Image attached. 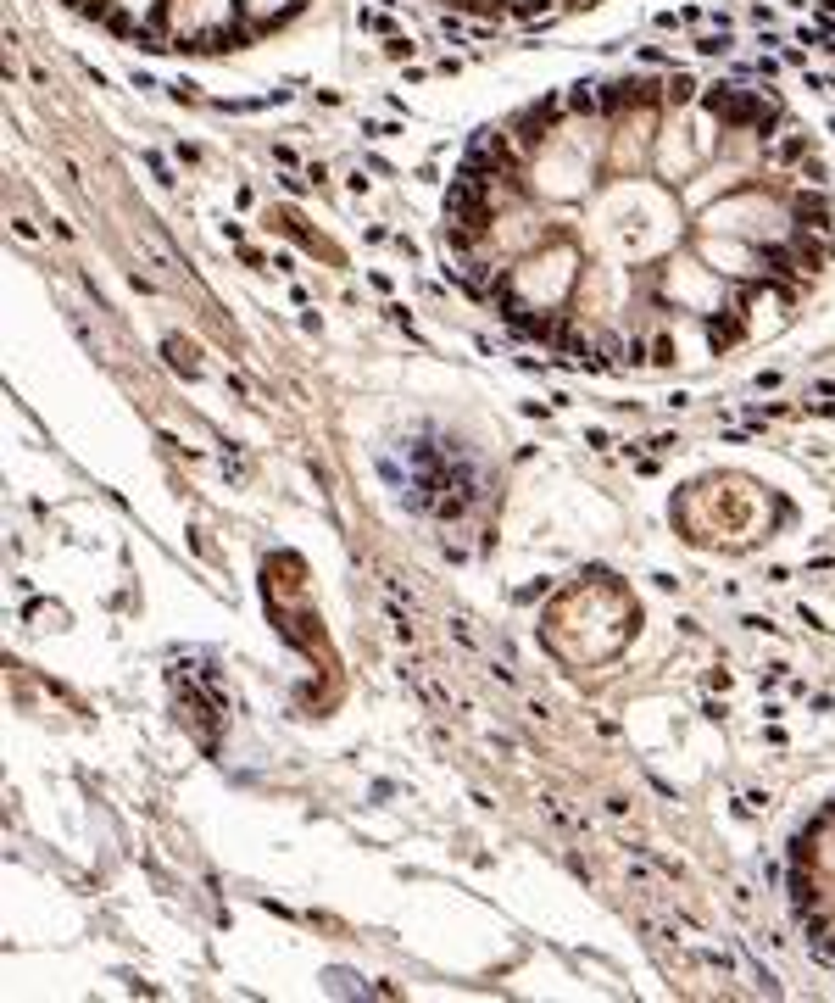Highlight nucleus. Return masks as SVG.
<instances>
[{
    "label": "nucleus",
    "instance_id": "f257e3e1",
    "mask_svg": "<svg viewBox=\"0 0 835 1003\" xmlns=\"http://www.w3.org/2000/svg\"><path fill=\"white\" fill-rule=\"evenodd\" d=\"M691 73L524 107L473 139L446 245L518 335L579 362L696 368L780 323L830 257L807 134Z\"/></svg>",
    "mask_w": 835,
    "mask_h": 1003
},
{
    "label": "nucleus",
    "instance_id": "f03ea898",
    "mask_svg": "<svg viewBox=\"0 0 835 1003\" xmlns=\"http://www.w3.org/2000/svg\"><path fill=\"white\" fill-rule=\"evenodd\" d=\"M791 909L807 943L835 959V803H824L791 842Z\"/></svg>",
    "mask_w": 835,
    "mask_h": 1003
},
{
    "label": "nucleus",
    "instance_id": "7ed1b4c3",
    "mask_svg": "<svg viewBox=\"0 0 835 1003\" xmlns=\"http://www.w3.org/2000/svg\"><path fill=\"white\" fill-rule=\"evenodd\" d=\"M457 12H496V17H546L562 6H579V0H451Z\"/></svg>",
    "mask_w": 835,
    "mask_h": 1003
}]
</instances>
